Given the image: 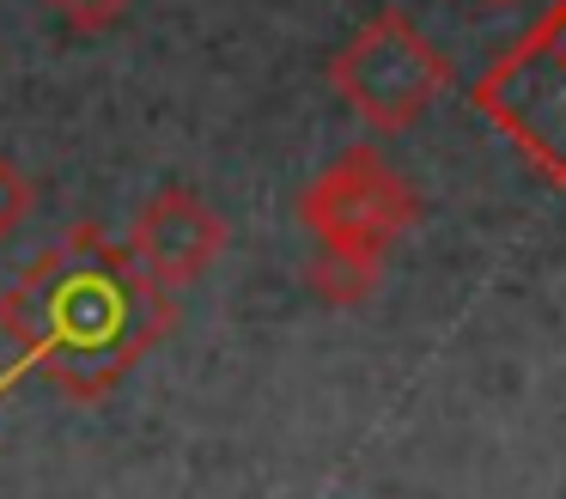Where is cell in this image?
Here are the masks:
<instances>
[{"label": "cell", "mask_w": 566, "mask_h": 499, "mask_svg": "<svg viewBox=\"0 0 566 499\" xmlns=\"http://www.w3.org/2000/svg\"><path fill=\"white\" fill-rule=\"evenodd\" d=\"M177 329V292H165L128 243L74 226L0 292V341L13 372H38L67 402H104Z\"/></svg>", "instance_id": "1"}, {"label": "cell", "mask_w": 566, "mask_h": 499, "mask_svg": "<svg viewBox=\"0 0 566 499\" xmlns=\"http://www.w3.org/2000/svg\"><path fill=\"white\" fill-rule=\"evenodd\" d=\"M469 97L554 189H566V0H554Z\"/></svg>", "instance_id": "2"}, {"label": "cell", "mask_w": 566, "mask_h": 499, "mask_svg": "<svg viewBox=\"0 0 566 499\" xmlns=\"http://www.w3.org/2000/svg\"><path fill=\"white\" fill-rule=\"evenodd\" d=\"M329 85L366 128L402 134L427 116L451 85V61L408 12H371L354 37L329 55Z\"/></svg>", "instance_id": "3"}, {"label": "cell", "mask_w": 566, "mask_h": 499, "mask_svg": "<svg viewBox=\"0 0 566 499\" xmlns=\"http://www.w3.org/2000/svg\"><path fill=\"white\" fill-rule=\"evenodd\" d=\"M420 219V195L378 146H347L342 158L317 170L298 189V226L317 238V250L354 256V262L384 268V256L408 238Z\"/></svg>", "instance_id": "4"}, {"label": "cell", "mask_w": 566, "mask_h": 499, "mask_svg": "<svg viewBox=\"0 0 566 499\" xmlns=\"http://www.w3.org/2000/svg\"><path fill=\"white\" fill-rule=\"evenodd\" d=\"M128 250H135V262L147 268L165 292H184L226 256V219H220V207H208L196 189L165 183L159 195L140 201Z\"/></svg>", "instance_id": "5"}, {"label": "cell", "mask_w": 566, "mask_h": 499, "mask_svg": "<svg viewBox=\"0 0 566 499\" xmlns=\"http://www.w3.org/2000/svg\"><path fill=\"white\" fill-rule=\"evenodd\" d=\"M311 292H317L323 304H335V311H354V304H366L371 292H378V280H384V268H371V262H354V256H329V250H317L311 256Z\"/></svg>", "instance_id": "6"}, {"label": "cell", "mask_w": 566, "mask_h": 499, "mask_svg": "<svg viewBox=\"0 0 566 499\" xmlns=\"http://www.w3.org/2000/svg\"><path fill=\"white\" fill-rule=\"evenodd\" d=\"M31 207H38L31 177H25V170H19L7 153H0V238H13V231L31 219Z\"/></svg>", "instance_id": "7"}, {"label": "cell", "mask_w": 566, "mask_h": 499, "mask_svg": "<svg viewBox=\"0 0 566 499\" xmlns=\"http://www.w3.org/2000/svg\"><path fill=\"white\" fill-rule=\"evenodd\" d=\"M43 7H50L55 19L67 24V31H80V37H98V31H111V24L128 12V0H43Z\"/></svg>", "instance_id": "8"}, {"label": "cell", "mask_w": 566, "mask_h": 499, "mask_svg": "<svg viewBox=\"0 0 566 499\" xmlns=\"http://www.w3.org/2000/svg\"><path fill=\"white\" fill-rule=\"evenodd\" d=\"M488 7H517V0H488Z\"/></svg>", "instance_id": "9"}]
</instances>
